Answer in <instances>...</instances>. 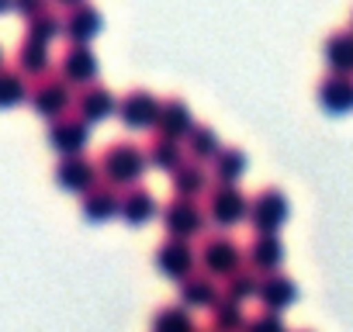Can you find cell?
I'll use <instances>...</instances> for the list:
<instances>
[{"instance_id":"6da1fadb","label":"cell","mask_w":353,"mask_h":332,"mask_svg":"<svg viewBox=\"0 0 353 332\" xmlns=\"http://www.w3.org/2000/svg\"><path fill=\"white\" fill-rule=\"evenodd\" d=\"M145 170H149L145 149H139L135 142H111V145L97 156V174H101V180H108V184H114V187L139 184Z\"/></svg>"},{"instance_id":"7a4b0ae2","label":"cell","mask_w":353,"mask_h":332,"mask_svg":"<svg viewBox=\"0 0 353 332\" xmlns=\"http://www.w3.org/2000/svg\"><path fill=\"white\" fill-rule=\"evenodd\" d=\"M73 87L59 76V73H42V76H35L32 83H28V104L35 107V114L39 118H46V121H52V118H59V114H66V111H73Z\"/></svg>"},{"instance_id":"3957f363","label":"cell","mask_w":353,"mask_h":332,"mask_svg":"<svg viewBox=\"0 0 353 332\" xmlns=\"http://www.w3.org/2000/svg\"><path fill=\"white\" fill-rule=\"evenodd\" d=\"M159 218L166 236H181V239H198L208 225V215L198 205V198H181V194L159 208Z\"/></svg>"},{"instance_id":"277c9868","label":"cell","mask_w":353,"mask_h":332,"mask_svg":"<svg viewBox=\"0 0 353 332\" xmlns=\"http://www.w3.org/2000/svg\"><path fill=\"white\" fill-rule=\"evenodd\" d=\"M246 211H250V198L239 191V184H215V187H208V205H205L208 222H215L222 229H236V225L246 222Z\"/></svg>"},{"instance_id":"5b68a950","label":"cell","mask_w":353,"mask_h":332,"mask_svg":"<svg viewBox=\"0 0 353 332\" xmlns=\"http://www.w3.org/2000/svg\"><path fill=\"white\" fill-rule=\"evenodd\" d=\"M156 270L170 280H184L191 270H198V249H194V239H181V236H166L159 246H156V256H152Z\"/></svg>"},{"instance_id":"8992f818","label":"cell","mask_w":353,"mask_h":332,"mask_svg":"<svg viewBox=\"0 0 353 332\" xmlns=\"http://www.w3.org/2000/svg\"><path fill=\"white\" fill-rule=\"evenodd\" d=\"M46 142L52 152L66 156V152H87V142H90V121L80 118L77 111H66L59 118L49 121V132H46Z\"/></svg>"},{"instance_id":"52a82bcc","label":"cell","mask_w":353,"mask_h":332,"mask_svg":"<svg viewBox=\"0 0 353 332\" xmlns=\"http://www.w3.org/2000/svg\"><path fill=\"white\" fill-rule=\"evenodd\" d=\"M291 215V205L284 198V191L277 187H263L253 201H250V211H246V222L253 225V232H277Z\"/></svg>"},{"instance_id":"ba28073f","label":"cell","mask_w":353,"mask_h":332,"mask_svg":"<svg viewBox=\"0 0 353 332\" xmlns=\"http://www.w3.org/2000/svg\"><path fill=\"white\" fill-rule=\"evenodd\" d=\"M246 256H243V246L232 239V236H208L205 242H201V249H198V263H201V270H208L212 277H225V273H232L239 263H243Z\"/></svg>"},{"instance_id":"9c48e42d","label":"cell","mask_w":353,"mask_h":332,"mask_svg":"<svg viewBox=\"0 0 353 332\" xmlns=\"http://www.w3.org/2000/svg\"><path fill=\"white\" fill-rule=\"evenodd\" d=\"M52 180H56V187H63L66 194H83L94 180H101V174H97V163H94L87 152H66V156H59V163H56Z\"/></svg>"},{"instance_id":"30bf717a","label":"cell","mask_w":353,"mask_h":332,"mask_svg":"<svg viewBox=\"0 0 353 332\" xmlns=\"http://www.w3.org/2000/svg\"><path fill=\"white\" fill-rule=\"evenodd\" d=\"M159 114V97L152 90H128L118 101V118L128 132H152Z\"/></svg>"},{"instance_id":"8fae6325","label":"cell","mask_w":353,"mask_h":332,"mask_svg":"<svg viewBox=\"0 0 353 332\" xmlns=\"http://www.w3.org/2000/svg\"><path fill=\"white\" fill-rule=\"evenodd\" d=\"M97 73H101V63H97V56L90 52V42H70L66 52L59 56V76H63L73 90L83 87V83H94Z\"/></svg>"},{"instance_id":"7c38bea8","label":"cell","mask_w":353,"mask_h":332,"mask_svg":"<svg viewBox=\"0 0 353 332\" xmlns=\"http://www.w3.org/2000/svg\"><path fill=\"white\" fill-rule=\"evenodd\" d=\"M73 111L80 114V118H87L90 125H97V121H108L111 114H118V97L104 87V83H83V87H77V94H73Z\"/></svg>"},{"instance_id":"4fadbf2b","label":"cell","mask_w":353,"mask_h":332,"mask_svg":"<svg viewBox=\"0 0 353 332\" xmlns=\"http://www.w3.org/2000/svg\"><path fill=\"white\" fill-rule=\"evenodd\" d=\"M118 198H121V191H118L114 184L94 180V184L80 194V215H83L87 222L101 225V222H108V218L118 215Z\"/></svg>"},{"instance_id":"5bb4252c","label":"cell","mask_w":353,"mask_h":332,"mask_svg":"<svg viewBox=\"0 0 353 332\" xmlns=\"http://www.w3.org/2000/svg\"><path fill=\"white\" fill-rule=\"evenodd\" d=\"M118 215L125 218V225H149L159 215V201L149 187L142 184H128L118 198Z\"/></svg>"},{"instance_id":"9a60e30c","label":"cell","mask_w":353,"mask_h":332,"mask_svg":"<svg viewBox=\"0 0 353 332\" xmlns=\"http://www.w3.org/2000/svg\"><path fill=\"white\" fill-rule=\"evenodd\" d=\"M170 184H173V194H181V198H201L212 187V174H208V166L201 159L184 156L170 170Z\"/></svg>"},{"instance_id":"2e32d148","label":"cell","mask_w":353,"mask_h":332,"mask_svg":"<svg viewBox=\"0 0 353 332\" xmlns=\"http://www.w3.org/2000/svg\"><path fill=\"white\" fill-rule=\"evenodd\" d=\"M101 28H104V18L90 0H80V4H73L63 14V35L70 42H94L101 35Z\"/></svg>"},{"instance_id":"e0dca14e","label":"cell","mask_w":353,"mask_h":332,"mask_svg":"<svg viewBox=\"0 0 353 332\" xmlns=\"http://www.w3.org/2000/svg\"><path fill=\"white\" fill-rule=\"evenodd\" d=\"M181 284V301L188 304V308H212L219 298H222V280L219 277H212L208 270H191L184 280H176Z\"/></svg>"},{"instance_id":"ac0fdd59","label":"cell","mask_w":353,"mask_h":332,"mask_svg":"<svg viewBox=\"0 0 353 332\" xmlns=\"http://www.w3.org/2000/svg\"><path fill=\"white\" fill-rule=\"evenodd\" d=\"M294 298H298V284H294L288 273H281V267H277V270H267V273H260L256 301H260L263 308L284 311V308H291V304H294Z\"/></svg>"},{"instance_id":"d6986e66","label":"cell","mask_w":353,"mask_h":332,"mask_svg":"<svg viewBox=\"0 0 353 332\" xmlns=\"http://www.w3.org/2000/svg\"><path fill=\"white\" fill-rule=\"evenodd\" d=\"M191 125H194V114H191V107H188L184 97H166V101H159V114H156V128H152V132L184 142V135L191 132Z\"/></svg>"},{"instance_id":"ffe728a7","label":"cell","mask_w":353,"mask_h":332,"mask_svg":"<svg viewBox=\"0 0 353 332\" xmlns=\"http://www.w3.org/2000/svg\"><path fill=\"white\" fill-rule=\"evenodd\" d=\"M319 104H322L329 114H346V111H353V76L332 70V73L319 83Z\"/></svg>"},{"instance_id":"44dd1931","label":"cell","mask_w":353,"mask_h":332,"mask_svg":"<svg viewBox=\"0 0 353 332\" xmlns=\"http://www.w3.org/2000/svg\"><path fill=\"white\" fill-rule=\"evenodd\" d=\"M243 256L253 270L267 273V270H277L284 263V246H281L277 232H256V239L243 249Z\"/></svg>"},{"instance_id":"7402d4cb","label":"cell","mask_w":353,"mask_h":332,"mask_svg":"<svg viewBox=\"0 0 353 332\" xmlns=\"http://www.w3.org/2000/svg\"><path fill=\"white\" fill-rule=\"evenodd\" d=\"M246 166H250V159H246L243 149L222 145V149L212 156V177H215L219 184H239L243 174H246Z\"/></svg>"},{"instance_id":"603a6c76","label":"cell","mask_w":353,"mask_h":332,"mask_svg":"<svg viewBox=\"0 0 353 332\" xmlns=\"http://www.w3.org/2000/svg\"><path fill=\"white\" fill-rule=\"evenodd\" d=\"M256 287H260V270H253L246 260H243L232 273L222 277V294L232 298V301H239V304L253 301V298H256Z\"/></svg>"},{"instance_id":"cb8c5ba5","label":"cell","mask_w":353,"mask_h":332,"mask_svg":"<svg viewBox=\"0 0 353 332\" xmlns=\"http://www.w3.org/2000/svg\"><path fill=\"white\" fill-rule=\"evenodd\" d=\"M14 66H18V70H21L28 80H35V76L49 73V70H52L49 45H46V42H35V39H21V45H18V56H14Z\"/></svg>"},{"instance_id":"d4e9b609","label":"cell","mask_w":353,"mask_h":332,"mask_svg":"<svg viewBox=\"0 0 353 332\" xmlns=\"http://www.w3.org/2000/svg\"><path fill=\"white\" fill-rule=\"evenodd\" d=\"M184 156H188V152H184V142H181V138H170V135H159V132H156V138H152L149 149H145L149 166H152V170H163V174H170Z\"/></svg>"},{"instance_id":"484cf974","label":"cell","mask_w":353,"mask_h":332,"mask_svg":"<svg viewBox=\"0 0 353 332\" xmlns=\"http://www.w3.org/2000/svg\"><path fill=\"white\" fill-rule=\"evenodd\" d=\"M222 149V138H219V132L212 128V125H191V132L184 135V152L191 156V159H201V163H212V156Z\"/></svg>"},{"instance_id":"4316f807","label":"cell","mask_w":353,"mask_h":332,"mask_svg":"<svg viewBox=\"0 0 353 332\" xmlns=\"http://www.w3.org/2000/svg\"><path fill=\"white\" fill-rule=\"evenodd\" d=\"M329 70L336 73H353V32H336L325 39V49H322Z\"/></svg>"},{"instance_id":"83f0119b","label":"cell","mask_w":353,"mask_h":332,"mask_svg":"<svg viewBox=\"0 0 353 332\" xmlns=\"http://www.w3.org/2000/svg\"><path fill=\"white\" fill-rule=\"evenodd\" d=\"M156 332H176V329H194L198 318H194V308H188L184 301H176V304H163L152 322H149Z\"/></svg>"},{"instance_id":"f1b7e54d","label":"cell","mask_w":353,"mask_h":332,"mask_svg":"<svg viewBox=\"0 0 353 332\" xmlns=\"http://www.w3.org/2000/svg\"><path fill=\"white\" fill-rule=\"evenodd\" d=\"M28 76L14 66V70H8V66H0V107H18V104H25L28 101Z\"/></svg>"},{"instance_id":"f546056e","label":"cell","mask_w":353,"mask_h":332,"mask_svg":"<svg viewBox=\"0 0 353 332\" xmlns=\"http://www.w3.org/2000/svg\"><path fill=\"white\" fill-rule=\"evenodd\" d=\"M25 21H28V32H25V39H35V42H46V45H52V42L63 35V18H59L52 8H46V11H39V14L25 18Z\"/></svg>"},{"instance_id":"4dcf8cb0","label":"cell","mask_w":353,"mask_h":332,"mask_svg":"<svg viewBox=\"0 0 353 332\" xmlns=\"http://www.w3.org/2000/svg\"><path fill=\"white\" fill-rule=\"evenodd\" d=\"M246 325V315H243V304L232 301V298H219L212 308H208V329H243Z\"/></svg>"},{"instance_id":"1f68e13d","label":"cell","mask_w":353,"mask_h":332,"mask_svg":"<svg viewBox=\"0 0 353 332\" xmlns=\"http://www.w3.org/2000/svg\"><path fill=\"white\" fill-rule=\"evenodd\" d=\"M281 325H284V318L274 308H263L260 315H246V329H281Z\"/></svg>"},{"instance_id":"d6a6232c","label":"cell","mask_w":353,"mask_h":332,"mask_svg":"<svg viewBox=\"0 0 353 332\" xmlns=\"http://www.w3.org/2000/svg\"><path fill=\"white\" fill-rule=\"evenodd\" d=\"M52 4V0H11V11H18V14H25V18H32V14H39V11H46Z\"/></svg>"},{"instance_id":"836d02e7","label":"cell","mask_w":353,"mask_h":332,"mask_svg":"<svg viewBox=\"0 0 353 332\" xmlns=\"http://www.w3.org/2000/svg\"><path fill=\"white\" fill-rule=\"evenodd\" d=\"M4 11H11V0H0V14H4Z\"/></svg>"},{"instance_id":"e575fe53","label":"cell","mask_w":353,"mask_h":332,"mask_svg":"<svg viewBox=\"0 0 353 332\" xmlns=\"http://www.w3.org/2000/svg\"><path fill=\"white\" fill-rule=\"evenodd\" d=\"M56 4H63V8H73V4H80V0H56Z\"/></svg>"},{"instance_id":"d590c367","label":"cell","mask_w":353,"mask_h":332,"mask_svg":"<svg viewBox=\"0 0 353 332\" xmlns=\"http://www.w3.org/2000/svg\"><path fill=\"white\" fill-rule=\"evenodd\" d=\"M0 66H4V49H0Z\"/></svg>"}]
</instances>
